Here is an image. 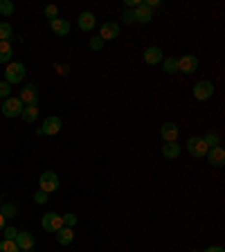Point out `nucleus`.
<instances>
[{
    "label": "nucleus",
    "instance_id": "nucleus-1",
    "mask_svg": "<svg viewBox=\"0 0 225 252\" xmlns=\"http://www.w3.org/2000/svg\"><path fill=\"white\" fill-rule=\"evenodd\" d=\"M25 65L21 63V61H14V63L7 65L5 70V81L9 84V86H14V84H21L23 79H25Z\"/></svg>",
    "mask_w": 225,
    "mask_h": 252
},
{
    "label": "nucleus",
    "instance_id": "nucleus-2",
    "mask_svg": "<svg viewBox=\"0 0 225 252\" xmlns=\"http://www.w3.org/2000/svg\"><path fill=\"white\" fill-rule=\"evenodd\" d=\"M59 185H61V180L54 171H43L41 176H38V187H41V192H45V194L56 192Z\"/></svg>",
    "mask_w": 225,
    "mask_h": 252
},
{
    "label": "nucleus",
    "instance_id": "nucleus-3",
    "mask_svg": "<svg viewBox=\"0 0 225 252\" xmlns=\"http://www.w3.org/2000/svg\"><path fill=\"white\" fill-rule=\"evenodd\" d=\"M23 108H25V104L18 99V97H7L5 102H2V115L5 117H21V113H23Z\"/></svg>",
    "mask_w": 225,
    "mask_h": 252
},
{
    "label": "nucleus",
    "instance_id": "nucleus-4",
    "mask_svg": "<svg viewBox=\"0 0 225 252\" xmlns=\"http://www.w3.org/2000/svg\"><path fill=\"white\" fill-rule=\"evenodd\" d=\"M207 151H209V146L205 144L203 138L194 135V138L187 140V153H189V156H194V158H205V156H207Z\"/></svg>",
    "mask_w": 225,
    "mask_h": 252
},
{
    "label": "nucleus",
    "instance_id": "nucleus-5",
    "mask_svg": "<svg viewBox=\"0 0 225 252\" xmlns=\"http://www.w3.org/2000/svg\"><path fill=\"white\" fill-rule=\"evenodd\" d=\"M212 95H214V84L212 81L203 79L194 86V99L196 102H207V99H212Z\"/></svg>",
    "mask_w": 225,
    "mask_h": 252
},
{
    "label": "nucleus",
    "instance_id": "nucleus-6",
    "mask_svg": "<svg viewBox=\"0 0 225 252\" xmlns=\"http://www.w3.org/2000/svg\"><path fill=\"white\" fill-rule=\"evenodd\" d=\"M41 227H43L45 232H56L63 227V219H61V214H54V212H48V214H43V221H41Z\"/></svg>",
    "mask_w": 225,
    "mask_h": 252
},
{
    "label": "nucleus",
    "instance_id": "nucleus-7",
    "mask_svg": "<svg viewBox=\"0 0 225 252\" xmlns=\"http://www.w3.org/2000/svg\"><path fill=\"white\" fill-rule=\"evenodd\" d=\"M196 68H198V59L194 54H182L178 59V72H182V75H192V72H196Z\"/></svg>",
    "mask_w": 225,
    "mask_h": 252
},
{
    "label": "nucleus",
    "instance_id": "nucleus-8",
    "mask_svg": "<svg viewBox=\"0 0 225 252\" xmlns=\"http://www.w3.org/2000/svg\"><path fill=\"white\" fill-rule=\"evenodd\" d=\"M59 131H61V117L50 115V117L43 122V126L38 129V135H56Z\"/></svg>",
    "mask_w": 225,
    "mask_h": 252
},
{
    "label": "nucleus",
    "instance_id": "nucleus-9",
    "mask_svg": "<svg viewBox=\"0 0 225 252\" xmlns=\"http://www.w3.org/2000/svg\"><path fill=\"white\" fill-rule=\"evenodd\" d=\"M142 59H144V63H149V65H158V63H162L165 54H162V50L158 48V45H151V48L144 50Z\"/></svg>",
    "mask_w": 225,
    "mask_h": 252
},
{
    "label": "nucleus",
    "instance_id": "nucleus-10",
    "mask_svg": "<svg viewBox=\"0 0 225 252\" xmlns=\"http://www.w3.org/2000/svg\"><path fill=\"white\" fill-rule=\"evenodd\" d=\"M117 36H119V25L117 23H112V21L104 23L102 29H99V38H102V41H115Z\"/></svg>",
    "mask_w": 225,
    "mask_h": 252
},
{
    "label": "nucleus",
    "instance_id": "nucleus-11",
    "mask_svg": "<svg viewBox=\"0 0 225 252\" xmlns=\"http://www.w3.org/2000/svg\"><path fill=\"white\" fill-rule=\"evenodd\" d=\"M16 241V246H18V250L21 252H29L34 248V236H32V232H18V236L14 239Z\"/></svg>",
    "mask_w": 225,
    "mask_h": 252
},
{
    "label": "nucleus",
    "instance_id": "nucleus-12",
    "mask_svg": "<svg viewBox=\"0 0 225 252\" xmlns=\"http://www.w3.org/2000/svg\"><path fill=\"white\" fill-rule=\"evenodd\" d=\"M25 106H38V95H36V86H25L21 90V97H18Z\"/></svg>",
    "mask_w": 225,
    "mask_h": 252
},
{
    "label": "nucleus",
    "instance_id": "nucleus-13",
    "mask_svg": "<svg viewBox=\"0 0 225 252\" xmlns=\"http://www.w3.org/2000/svg\"><path fill=\"white\" fill-rule=\"evenodd\" d=\"M160 138L165 140V142H176L178 140V126L176 122H165L160 126Z\"/></svg>",
    "mask_w": 225,
    "mask_h": 252
},
{
    "label": "nucleus",
    "instance_id": "nucleus-14",
    "mask_svg": "<svg viewBox=\"0 0 225 252\" xmlns=\"http://www.w3.org/2000/svg\"><path fill=\"white\" fill-rule=\"evenodd\" d=\"M133 16H135V23H142V25H144V23H149L151 18H153V9L146 7L144 2H140V5L133 9Z\"/></svg>",
    "mask_w": 225,
    "mask_h": 252
},
{
    "label": "nucleus",
    "instance_id": "nucleus-15",
    "mask_svg": "<svg viewBox=\"0 0 225 252\" xmlns=\"http://www.w3.org/2000/svg\"><path fill=\"white\" fill-rule=\"evenodd\" d=\"M205 158H207V160L212 162L214 167H223L225 165V149L221 144L219 146H212V149L207 151V156H205Z\"/></svg>",
    "mask_w": 225,
    "mask_h": 252
},
{
    "label": "nucleus",
    "instance_id": "nucleus-16",
    "mask_svg": "<svg viewBox=\"0 0 225 252\" xmlns=\"http://www.w3.org/2000/svg\"><path fill=\"white\" fill-rule=\"evenodd\" d=\"M50 29H52L56 36H68L70 34V23L65 21V18H54V21H50Z\"/></svg>",
    "mask_w": 225,
    "mask_h": 252
},
{
    "label": "nucleus",
    "instance_id": "nucleus-17",
    "mask_svg": "<svg viewBox=\"0 0 225 252\" xmlns=\"http://www.w3.org/2000/svg\"><path fill=\"white\" fill-rule=\"evenodd\" d=\"M77 23H79V29H81V32H90V29H92V27H95V14H92V11H81V14H79V21H77Z\"/></svg>",
    "mask_w": 225,
    "mask_h": 252
},
{
    "label": "nucleus",
    "instance_id": "nucleus-18",
    "mask_svg": "<svg viewBox=\"0 0 225 252\" xmlns=\"http://www.w3.org/2000/svg\"><path fill=\"white\" fill-rule=\"evenodd\" d=\"M162 156H165L167 160H176V158L180 156V144H178V142H165V144H162Z\"/></svg>",
    "mask_w": 225,
    "mask_h": 252
},
{
    "label": "nucleus",
    "instance_id": "nucleus-19",
    "mask_svg": "<svg viewBox=\"0 0 225 252\" xmlns=\"http://www.w3.org/2000/svg\"><path fill=\"white\" fill-rule=\"evenodd\" d=\"M72 239H75V232H72V227H61L59 232H56V241H59V246H70L72 243Z\"/></svg>",
    "mask_w": 225,
    "mask_h": 252
},
{
    "label": "nucleus",
    "instance_id": "nucleus-20",
    "mask_svg": "<svg viewBox=\"0 0 225 252\" xmlns=\"http://www.w3.org/2000/svg\"><path fill=\"white\" fill-rule=\"evenodd\" d=\"M11 54H14V48L9 41H0V63H9Z\"/></svg>",
    "mask_w": 225,
    "mask_h": 252
},
{
    "label": "nucleus",
    "instance_id": "nucleus-21",
    "mask_svg": "<svg viewBox=\"0 0 225 252\" xmlns=\"http://www.w3.org/2000/svg\"><path fill=\"white\" fill-rule=\"evenodd\" d=\"M21 117H23L25 124H34L38 119V108L36 106H25L23 108V113H21Z\"/></svg>",
    "mask_w": 225,
    "mask_h": 252
},
{
    "label": "nucleus",
    "instance_id": "nucleus-22",
    "mask_svg": "<svg viewBox=\"0 0 225 252\" xmlns=\"http://www.w3.org/2000/svg\"><path fill=\"white\" fill-rule=\"evenodd\" d=\"M162 70H165L167 75H176V70H178L176 56H165V59H162Z\"/></svg>",
    "mask_w": 225,
    "mask_h": 252
},
{
    "label": "nucleus",
    "instance_id": "nucleus-23",
    "mask_svg": "<svg viewBox=\"0 0 225 252\" xmlns=\"http://www.w3.org/2000/svg\"><path fill=\"white\" fill-rule=\"evenodd\" d=\"M11 34H14V29H11V25L7 21L0 23V41H9Z\"/></svg>",
    "mask_w": 225,
    "mask_h": 252
},
{
    "label": "nucleus",
    "instance_id": "nucleus-24",
    "mask_svg": "<svg viewBox=\"0 0 225 252\" xmlns=\"http://www.w3.org/2000/svg\"><path fill=\"white\" fill-rule=\"evenodd\" d=\"M11 14H14V2L0 0V16H11Z\"/></svg>",
    "mask_w": 225,
    "mask_h": 252
},
{
    "label": "nucleus",
    "instance_id": "nucleus-25",
    "mask_svg": "<svg viewBox=\"0 0 225 252\" xmlns=\"http://www.w3.org/2000/svg\"><path fill=\"white\" fill-rule=\"evenodd\" d=\"M0 252H21L16 246V241H7V239H2L0 241Z\"/></svg>",
    "mask_w": 225,
    "mask_h": 252
},
{
    "label": "nucleus",
    "instance_id": "nucleus-26",
    "mask_svg": "<svg viewBox=\"0 0 225 252\" xmlns=\"http://www.w3.org/2000/svg\"><path fill=\"white\" fill-rule=\"evenodd\" d=\"M203 140H205V144H207L209 149H212V146H219V142H221L219 133H205Z\"/></svg>",
    "mask_w": 225,
    "mask_h": 252
},
{
    "label": "nucleus",
    "instance_id": "nucleus-27",
    "mask_svg": "<svg viewBox=\"0 0 225 252\" xmlns=\"http://www.w3.org/2000/svg\"><path fill=\"white\" fill-rule=\"evenodd\" d=\"M7 97H11V86L7 84V81H0V99L5 102Z\"/></svg>",
    "mask_w": 225,
    "mask_h": 252
},
{
    "label": "nucleus",
    "instance_id": "nucleus-28",
    "mask_svg": "<svg viewBox=\"0 0 225 252\" xmlns=\"http://www.w3.org/2000/svg\"><path fill=\"white\" fill-rule=\"evenodd\" d=\"M45 16H48L50 21H54V18H59V7L48 5V7H45Z\"/></svg>",
    "mask_w": 225,
    "mask_h": 252
},
{
    "label": "nucleus",
    "instance_id": "nucleus-29",
    "mask_svg": "<svg viewBox=\"0 0 225 252\" xmlns=\"http://www.w3.org/2000/svg\"><path fill=\"white\" fill-rule=\"evenodd\" d=\"M61 219H63V225L65 227H75L77 225V216L75 214H63Z\"/></svg>",
    "mask_w": 225,
    "mask_h": 252
},
{
    "label": "nucleus",
    "instance_id": "nucleus-30",
    "mask_svg": "<svg viewBox=\"0 0 225 252\" xmlns=\"http://www.w3.org/2000/svg\"><path fill=\"white\" fill-rule=\"evenodd\" d=\"M0 214L5 216V219H7V216H14V214H16V205H11V203H7V205H5V207L0 209Z\"/></svg>",
    "mask_w": 225,
    "mask_h": 252
},
{
    "label": "nucleus",
    "instance_id": "nucleus-31",
    "mask_svg": "<svg viewBox=\"0 0 225 252\" xmlns=\"http://www.w3.org/2000/svg\"><path fill=\"white\" fill-rule=\"evenodd\" d=\"M2 232H5V239H7V241H14V239L18 236V230H16V227H5Z\"/></svg>",
    "mask_w": 225,
    "mask_h": 252
},
{
    "label": "nucleus",
    "instance_id": "nucleus-32",
    "mask_svg": "<svg viewBox=\"0 0 225 252\" xmlns=\"http://www.w3.org/2000/svg\"><path fill=\"white\" fill-rule=\"evenodd\" d=\"M104 48V41H102V38H99V36H92L90 38V50H95V52H97V50H102Z\"/></svg>",
    "mask_w": 225,
    "mask_h": 252
},
{
    "label": "nucleus",
    "instance_id": "nucleus-33",
    "mask_svg": "<svg viewBox=\"0 0 225 252\" xmlns=\"http://www.w3.org/2000/svg\"><path fill=\"white\" fill-rule=\"evenodd\" d=\"M48 198H50V194L41 192V189H38V192H36V196H34V200H36V203H38V205H43V203H48Z\"/></svg>",
    "mask_w": 225,
    "mask_h": 252
},
{
    "label": "nucleus",
    "instance_id": "nucleus-34",
    "mask_svg": "<svg viewBox=\"0 0 225 252\" xmlns=\"http://www.w3.org/2000/svg\"><path fill=\"white\" fill-rule=\"evenodd\" d=\"M122 21L126 23V25H131V23H135V16H133V9H126L122 14Z\"/></svg>",
    "mask_w": 225,
    "mask_h": 252
},
{
    "label": "nucleus",
    "instance_id": "nucleus-35",
    "mask_svg": "<svg viewBox=\"0 0 225 252\" xmlns=\"http://www.w3.org/2000/svg\"><path fill=\"white\" fill-rule=\"evenodd\" d=\"M205 252H225V250H223V248H221V246H212V248H207V250H205Z\"/></svg>",
    "mask_w": 225,
    "mask_h": 252
},
{
    "label": "nucleus",
    "instance_id": "nucleus-36",
    "mask_svg": "<svg viewBox=\"0 0 225 252\" xmlns=\"http://www.w3.org/2000/svg\"><path fill=\"white\" fill-rule=\"evenodd\" d=\"M138 5H140V0H126V7H133V9H135Z\"/></svg>",
    "mask_w": 225,
    "mask_h": 252
},
{
    "label": "nucleus",
    "instance_id": "nucleus-37",
    "mask_svg": "<svg viewBox=\"0 0 225 252\" xmlns=\"http://www.w3.org/2000/svg\"><path fill=\"white\" fill-rule=\"evenodd\" d=\"M2 230H5V216L0 214V232H2Z\"/></svg>",
    "mask_w": 225,
    "mask_h": 252
},
{
    "label": "nucleus",
    "instance_id": "nucleus-38",
    "mask_svg": "<svg viewBox=\"0 0 225 252\" xmlns=\"http://www.w3.org/2000/svg\"><path fill=\"white\" fill-rule=\"evenodd\" d=\"M192 252H200V250H192Z\"/></svg>",
    "mask_w": 225,
    "mask_h": 252
}]
</instances>
